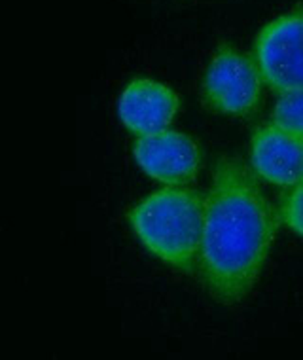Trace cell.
<instances>
[{"label":"cell","mask_w":303,"mask_h":360,"mask_svg":"<svg viewBox=\"0 0 303 360\" xmlns=\"http://www.w3.org/2000/svg\"><path fill=\"white\" fill-rule=\"evenodd\" d=\"M133 155L138 167L150 179L167 186H184L192 182L201 165L198 143L173 129L136 137L133 143Z\"/></svg>","instance_id":"obj_5"},{"label":"cell","mask_w":303,"mask_h":360,"mask_svg":"<svg viewBox=\"0 0 303 360\" xmlns=\"http://www.w3.org/2000/svg\"><path fill=\"white\" fill-rule=\"evenodd\" d=\"M278 217L292 231L303 237V180L292 186L290 192L283 198L278 207Z\"/></svg>","instance_id":"obj_9"},{"label":"cell","mask_w":303,"mask_h":360,"mask_svg":"<svg viewBox=\"0 0 303 360\" xmlns=\"http://www.w3.org/2000/svg\"><path fill=\"white\" fill-rule=\"evenodd\" d=\"M205 198L184 186L161 188L133 207L129 224L148 252L174 269L198 271Z\"/></svg>","instance_id":"obj_2"},{"label":"cell","mask_w":303,"mask_h":360,"mask_svg":"<svg viewBox=\"0 0 303 360\" xmlns=\"http://www.w3.org/2000/svg\"><path fill=\"white\" fill-rule=\"evenodd\" d=\"M277 212L252 171L237 160H218L205 199L198 271L222 304L252 290L277 236Z\"/></svg>","instance_id":"obj_1"},{"label":"cell","mask_w":303,"mask_h":360,"mask_svg":"<svg viewBox=\"0 0 303 360\" xmlns=\"http://www.w3.org/2000/svg\"><path fill=\"white\" fill-rule=\"evenodd\" d=\"M250 163L256 174L275 186H296L303 180V141L275 124L254 131Z\"/></svg>","instance_id":"obj_7"},{"label":"cell","mask_w":303,"mask_h":360,"mask_svg":"<svg viewBox=\"0 0 303 360\" xmlns=\"http://www.w3.org/2000/svg\"><path fill=\"white\" fill-rule=\"evenodd\" d=\"M262 82L277 94L303 89V4L271 19L254 40Z\"/></svg>","instance_id":"obj_3"},{"label":"cell","mask_w":303,"mask_h":360,"mask_svg":"<svg viewBox=\"0 0 303 360\" xmlns=\"http://www.w3.org/2000/svg\"><path fill=\"white\" fill-rule=\"evenodd\" d=\"M262 84L254 59L222 44L205 69L201 97L205 106L218 114L248 118L260 106Z\"/></svg>","instance_id":"obj_4"},{"label":"cell","mask_w":303,"mask_h":360,"mask_svg":"<svg viewBox=\"0 0 303 360\" xmlns=\"http://www.w3.org/2000/svg\"><path fill=\"white\" fill-rule=\"evenodd\" d=\"M179 106V95L171 87L141 76L124 87L118 101V116L129 133L144 137L167 129Z\"/></svg>","instance_id":"obj_6"},{"label":"cell","mask_w":303,"mask_h":360,"mask_svg":"<svg viewBox=\"0 0 303 360\" xmlns=\"http://www.w3.org/2000/svg\"><path fill=\"white\" fill-rule=\"evenodd\" d=\"M273 124L303 141V89L281 94L273 110Z\"/></svg>","instance_id":"obj_8"}]
</instances>
